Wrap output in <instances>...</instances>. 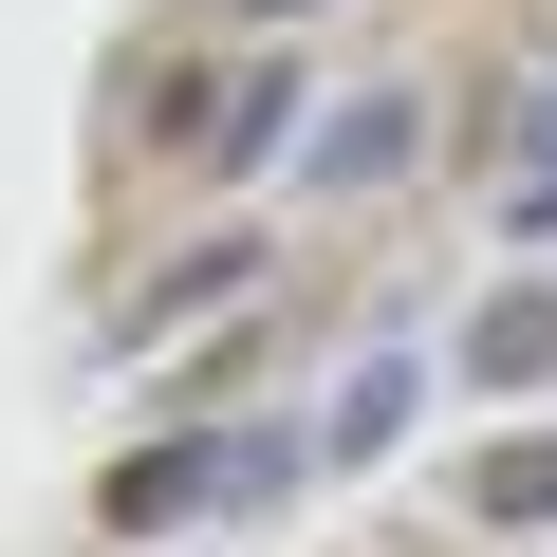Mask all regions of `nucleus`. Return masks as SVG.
<instances>
[{"label": "nucleus", "mask_w": 557, "mask_h": 557, "mask_svg": "<svg viewBox=\"0 0 557 557\" xmlns=\"http://www.w3.org/2000/svg\"><path fill=\"white\" fill-rule=\"evenodd\" d=\"M465 502H483V520H557V428H502Z\"/></svg>", "instance_id": "7"}, {"label": "nucleus", "mask_w": 557, "mask_h": 557, "mask_svg": "<svg viewBox=\"0 0 557 557\" xmlns=\"http://www.w3.org/2000/svg\"><path fill=\"white\" fill-rule=\"evenodd\" d=\"M278 131H298V75H278V57L223 75V94H186V168H260Z\"/></svg>", "instance_id": "2"}, {"label": "nucleus", "mask_w": 557, "mask_h": 557, "mask_svg": "<svg viewBox=\"0 0 557 557\" xmlns=\"http://www.w3.org/2000/svg\"><path fill=\"white\" fill-rule=\"evenodd\" d=\"M409 149H428V94H354V112L317 131V186H391Z\"/></svg>", "instance_id": "4"}, {"label": "nucleus", "mask_w": 557, "mask_h": 557, "mask_svg": "<svg viewBox=\"0 0 557 557\" xmlns=\"http://www.w3.org/2000/svg\"><path fill=\"white\" fill-rule=\"evenodd\" d=\"M465 372H483V391H539V372H557V278H502L483 335H465Z\"/></svg>", "instance_id": "3"}, {"label": "nucleus", "mask_w": 557, "mask_h": 557, "mask_svg": "<svg viewBox=\"0 0 557 557\" xmlns=\"http://www.w3.org/2000/svg\"><path fill=\"white\" fill-rule=\"evenodd\" d=\"M242 278H260V242H205V260H168V278H149V298H131L112 335H168V317H205V298H242Z\"/></svg>", "instance_id": "6"}, {"label": "nucleus", "mask_w": 557, "mask_h": 557, "mask_svg": "<svg viewBox=\"0 0 557 557\" xmlns=\"http://www.w3.org/2000/svg\"><path fill=\"white\" fill-rule=\"evenodd\" d=\"M409 391H428V372H409V354H372V372L335 391V428H317V465H372V446L409 428Z\"/></svg>", "instance_id": "5"}, {"label": "nucleus", "mask_w": 557, "mask_h": 557, "mask_svg": "<svg viewBox=\"0 0 557 557\" xmlns=\"http://www.w3.org/2000/svg\"><path fill=\"white\" fill-rule=\"evenodd\" d=\"M223 20H317V0H223Z\"/></svg>", "instance_id": "8"}, {"label": "nucleus", "mask_w": 557, "mask_h": 557, "mask_svg": "<svg viewBox=\"0 0 557 557\" xmlns=\"http://www.w3.org/2000/svg\"><path fill=\"white\" fill-rule=\"evenodd\" d=\"M298 465H317L298 428H186V446L112 465V520H131V539H168V520H223V502H278Z\"/></svg>", "instance_id": "1"}]
</instances>
